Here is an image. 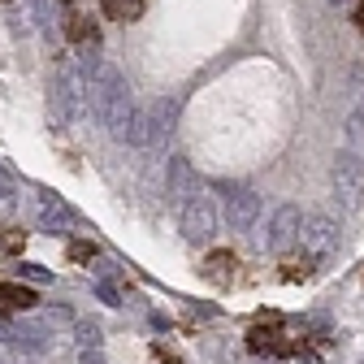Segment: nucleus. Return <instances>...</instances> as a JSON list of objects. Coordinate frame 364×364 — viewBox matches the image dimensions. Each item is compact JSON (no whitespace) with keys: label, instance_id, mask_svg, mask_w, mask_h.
<instances>
[{"label":"nucleus","instance_id":"10","mask_svg":"<svg viewBox=\"0 0 364 364\" xmlns=\"http://www.w3.org/2000/svg\"><path fill=\"white\" fill-rule=\"evenodd\" d=\"M39 230L43 235H65L70 230V221H74V213L57 200V196H48V191H39Z\"/></svg>","mask_w":364,"mask_h":364},{"label":"nucleus","instance_id":"16","mask_svg":"<svg viewBox=\"0 0 364 364\" xmlns=\"http://www.w3.org/2000/svg\"><path fill=\"white\" fill-rule=\"evenodd\" d=\"M100 5H105V14H109L113 22H134V18L144 14L148 0H100Z\"/></svg>","mask_w":364,"mask_h":364},{"label":"nucleus","instance_id":"21","mask_svg":"<svg viewBox=\"0 0 364 364\" xmlns=\"http://www.w3.org/2000/svg\"><path fill=\"white\" fill-rule=\"evenodd\" d=\"M308 273H312V264H308V260H287L282 278H287V282H299V278H308Z\"/></svg>","mask_w":364,"mask_h":364},{"label":"nucleus","instance_id":"20","mask_svg":"<svg viewBox=\"0 0 364 364\" xmlns=\"http://www.w3.org/2000/svg\"><path fill=\"white\" fill-rule=\"evenodd\" d=\"M14 269H18V278H31V282H48V278H53V273L43 269V264H26V260L14 264Z\"/></svg>","mask_w":364,"mask_h":364},{"label":"nucleus","instance_id":"15","mask_svg":"<svg viewBox=\"0 0 364 364\" xmlns=\"http://www.w3.org/2000/svg\"><path fill=\"white\" fill-rule=\"evenodd\" d=\"M343 148H347L351 156H360V161H364V109H355V113L347 117V130H343Z\"/></svg>","mask_w":364,"mask_h":364},{"label":"nucleus","instance_id":"3","mask_svg":"<svg viewBox=\"0 0 364 364\" xmlns=\"http://www.w3.org/2000/svg\"><path fill=\"white\" fill-rule=\"evenodd\" d=\"M178 208H182V235H187V243H200L204 247L217 235V208H213V200L196 191V196L182 200Z\"/></svg>","mask_w":364,"mask_h":364},{"label":"nucleus","instance_id":"24","mask_svg":"<svg viewBox=\"0 0 364 364\" xmlns=\"http://www.w3.org/2000/svg\"><path fill=\"white\" fill-rule=\"evenodd\" d=\"M355 26L364 31V0H355Z\"/></svg>","mask_w":364,"mask_h":364},{"label":"nucleus","instance_id":"23","mask_svg":"<svg viewBox=\"0 0 364 364\" xmlns=\"http://www.w3.org/2000/svg\"><path fill=\"white\" fill-rule=\"evenodd\" d=\"M299 364H321V355H312V351L304 347V351H299Z\"/></svg>","mask_w":364,"mask_h":364},{"label":"nucleus","instance_id":"25","mask_svg":"<svg viewBox=\"0 0 364 364\" xmlns=\"http://www.w3.org/2000/svg\"><path fill=\"white\" fill-rule=\"evenodd\" d=\"M334 5H343V0H334Z\"/></svg>","mask_w":364,"mask_h":364},{"label":"nucleus","instance_id":"5","mask_svg":"<svg viewBox=\"0 0 364 364\" xmlns=\"http://www.w3.org/2000/svg\"><path fill=\"white\" fill-rule=\"evenodd\" d=\"M299 235H304V213H299L295 204H282L278 213H273V221H269L264 247L278 252V256H287L291 247H299Z\"/></svg>","mask_w":364,"mask_h":364},{"label":"nucleus","instance_id":"17","mask_svg":"<svg viewBox=\"0 0 364 364\" xmlns=\"http://www.w3.org/2000/svg\"><path fill=\"white\" fill-rule=\"evenodd\" d=\"M91 291H96V299H105L109 308H122V304H126V291L117 287V278H100Z\"/></svg>","mask_w":364,"mask_h":364},{"label":"nucleus","instance_id":"12","mask_svg":"<svg viewBox=\"0 0 364 364\" xmlns=\"http://www.w3.org/2000/svg\"><path fill=\"white\" fill-rule=\"evenodd\" d=\"M35 291L18 287V282H0V316H9V312H31L35 308Z\"/></svg>","mask_w":364,"mask_h":364},{"label":"nucleus","instance_id":"4","mask_svg":"<svg viewBox=\"0 0 364 364\" xmlns=\"http://www.w3.org/2000/svg\"><path fill=\"white\" fill-rule=\"evenodd\" d=\"M247 347H252L256 355H299V351L308 347V338H287V334H282V321L269 312L264 321L247 334Z\"/></svg>","mask_w":364,"mask_h":364},{"label":"nucleus","instance_id":"2","mask_svg":"<svg viewBox=\"0 0 364 364\" xmlns=\"http://www.w3.org/2000/svg\"><path fill=\"white\" fill-rule=\"evenodd\" d=\"M53 113L57 122H78L87 113V74L82 70H65L57 82H53Z\"/></svg>","mask_w":364,"mask_h":364},{"label":"nucleus","instance_id":"8","mask_svg":"<svg viewBox=\"0 0 364 364\" xmlns=\"http://www.w3.org/2000/svg\"><path fill=\"white\" fill-rule=\"evenodd\" d=\"M299 243H304L312 256H330V252L338 247V225H334L330 217H304V235H299Z\"/></svg>","mask_w":364,"mask_h":364},{"label":"nucleus","instance_id":"19","mask_svg":"<svg viewBox=\"0 0 364 364\" xmlns=\"http://www.w3.org/2000/svg\"><path fill=\"white\" fill-rule=\"evenodd\" d=\"M70 260L74 264H91V260H100V247L96 243H70Z\"/></svg>","mask_w":364,"mask_h":364},{"label":"nucleus","instance_id":"22","mask_svg":"<svg viewBox=\"0 0 364 364\" xmlns=\"http://www.w3.org/2000/svg\"><path fill=\"white\" fill-rule=\"evenodd\" d=\"M78 364H109V360H105L100 347H82V351H78Z\"/></svg>","mask_w":364,"mask_h":364},{"label":"nucleus","instance_id":"13","mask_svg":"<svg viewBox=\"0 0 364 364\" xmlns=\"http://www.w3.org/2000/svg\"><path fill=\"white\" fill-rule=\"evenodd\" d=\"M148 117H152V130H156V144L165 139V134L173 130V122H178V100L173 96H165V100H156L152 109H148Z\"/></svg>","mask_w":364,"mask_h":364},{"label":"nucleus","instance_id":"1","mask_svg":"<svg viewBox=\"0 0 364 364\" xmlns=\"http://www.w3.org/2000/svg\"><path fill=\"white\" fill-rule=\"evenodd\" d=\"M87 109L96 113L113 139H122V130L134 113L130 105V87H126V74L113 65V61H96V70L87 74Z\"/></svg>","mask_w":364,"mask_h":364},{"label":"nucleus","instance_id":"14","mask_svg":"<svg viewBox=\"0 0 364 364\" xmlns=\"http://www.w3.org/2000/svg\"><path fill=\"white\" fill-rule=\"evenodd\" d=\"M65 35H70L74 43H82V48H96V43H100V26L91 22V18H82V14L65 22Z\"/></svg>","mask_w":364,"mask_h":364},{"label":"nucleus","instance_id":"9","mask_svg":"<svg viewBox=\"0 0 364 364\" xmlns=\"http://www.w3.org/2000/svg\"><path fill=\"white\" fill-rule=\"evenodd\" d=\"M165 196L173 204H182L187 196H196V169H191L187 156H169V165H165Z\"/></svg>","mask_w":364,"mask_h":364},{"label":"nucleus","instance_id":"11","mask_svg":"<svg viewBox=\"0 0 364 364\" xmlns=\"http://www.w3.org/2000/svg\"><path fill=\"white\" fill-rule=\"evenodd\" d=\"M235 264H239V260H235L230 252H208V260L200 264V273H204L208 282H217V287H230V282H235Z\"/></svg>","mask_w":364,"mask_h":364},{"label":"nucleus","instance_id":"7","mask_svg":"<svg viewBox=\"0 0 364 364\" xmlns=\"http://www.w3.org/2000/svg\"><path fill=\"white\" fill-rule=\"evenodd\" d=\"M225 221H230V230H252V225L260 221V196L256 191H247V187H239V191H230L225 196Z\"/></svg>","mask_w":364,"mask_h":364},{"label":"nucleus","instance_id":"6","mask_svg":"<svg viewBox=\"0 0 364 364\" xmlns=\"http://www.w3.org/2000/svg\"><path fill=\"white\" fill-rule=\"evenodd\" d=\"M334 196H338L347 208H355L360 196H364V161L351 156L347 148H343L338 161H334Z\"/></svg>","mask_w":364,"mask_h":364},{"label":"nucleus","instance_id":"18","mask_svg":"<svg viewBox=\"0 0 364 364\" xmlns=\"http://www.w3.org/2000/svg\"><path fill=\"white\" fill-rule=\"evenodd\" d=\"M74 338H78V351L82 347H100V326L96 321H78L74 326Z\"/></svg>","mask_w":364,"mask_h":364}]
</instances>
